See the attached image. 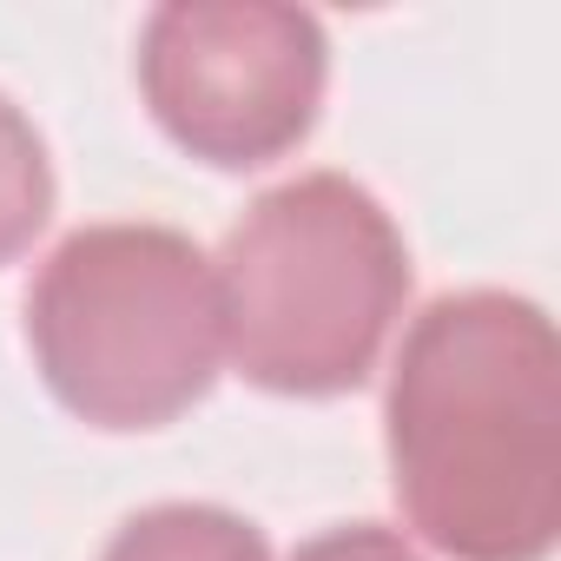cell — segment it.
I'll use <instances>...</instances> for the list:
<instances>
[{
    "label": "cell",
    "mask_w": 561,
    "mask_h": 561,
    "mask_svg": "<svg viewBox=\"0 0 561 561\" xmlns=\"http://www.w3.org/2000/svg\"><path fill=\"white\" fill-rule=\"evenodd\" d=\"M403 522L449 561L561 541V344L535 298L449 291L410 318L383 397Z\"/></svg>",
    "instance_id": "6da1fadb"
},
{
    "label": "cell",
    "mask_w": 561,
    "mask_h": 561,
    "mask_svg": "<svg viewBox=\"0 0 561 561\" xmlns=\"http://www.w3.org/2000/svg\"><path fill=\"white\" fill-rule=\"evenodd\" d=\"M211 271L225 364L271 397L364 390L410 305V244L344 172H305L251 198Z\"/></svg>",
    "instance_id": "7a4b0ae2"
},
{
    "label": "cell",
    "mask_w": 561,
    "mask_h": 561,
    "mask_svg": "<svg viewBox=\"0 0 561 561\" xmlns=\"http://www.w3.org/2000/svg\"><path fill=\"white\" fill-rule=\"evenodd\" d=\"M41 383L93 430H165L225 364L211 257L172 225H80L27 285Z\"/></svg>",
    "instance_id": "3957f363"
},
{
    "label": "cell",
    "mask_w": 561,
    "mask_h": 561,
    "mask_svg": "<svg viewBox=\"0 0 561 561\" xmlns=\"http://www.w3.org/2000/svg\"><path fill=\"white\" fill-rule=\"evenodd\" d=\"M324 80V21L277 0H172L139 34V93L159 133L218 172H257L305 146Z\"/></svg>",
    "instance_id": "277c9868"
},
{
    "label": "cell",
    "mask_w": 561,
    "mask_h": 561,
    "mask_svg": "<svg viewBox=\"0 0 561 561\" xmlns=\"http://www.w3.org/2000/svg\"><path fill=\"white\" fill-rule=\"evenodd\" d=\"M100 561H271L264 535L211 502H159L113 528Z\"/></svg>",
    "instance_id": "5b68a950"
},
{
    "label": "cell",
    "mask_w": 561,
    "mask_h": 561,
    "mask_svg": "<svg viewBox=\"0 0 561 561\" xmlns=\"http://www.w3.org/2000/svg\"><path fill=\"white\" fill-rule=\"evenodd\" d=\"M54 218V159L34 119L0 93V264H14Z\"/></svg>",
    "instance_id": "8992f818"
},
{
    "label": "cell",
    "mask_w": 561,
    "mask_h": 561,
    "mask_svg": "<svg viewBox=\"0 0 561 561\" xmlns=\"http://www.w3.org/2000/svg\"><path fill=\"white\" fill-rule=\"evenodd\" d=\"M291 561H423V554L397 528H383V522H344V528L311 535Z\"/></svg>",
    "instance_id": "52a82bcc"
}]
</instances>
